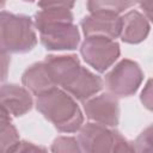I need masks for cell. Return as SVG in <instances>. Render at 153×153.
Wrapping results in <instances>:
<instances>
[{
    "instance_id": "1",
    "label": "cell",
    "mask_w": 153,
    "mask_h": 153,
    "mask_svg": "<svg viewBox=\"0 0 153 153\" xmlns=\"http://www.w3.org/2000/svg\"><path fill=\"white\" fill-rule=\"evenodd\" d=\"M36 108L61 133H75L84 123L82 112L74 97L57 86L37 96Z\"/></svg>"
},
{
    "instance_id": "2",
    "label": "cell",
    "mask_w": 153,
    "mask_h": 153,
    "mask_svg": "<svg viewBox=\"0 0 153 153\" xmlns=\"http://www.w3.org/2000/svg\"><path fill=\"white\" fill-rule=\"evenodd\" d=\"M32 19L24 14L7 11L0 13V44L1 51L7 54H24L31 51L37 44Z\"/></svg>"
},
{
    "instance_id": "3",
    "label": "cell",
    "mask_w": 153,
    "mask_h": 153,
    "mask_svg": "<svg viewBox=\"0 0 153 153\" xmlns=\"http://www.w3.org/2000/svg\"><path fill=\"white\" fill-rule=\"evenodd\" d=\"M143 80V73L140 66L129 59L121 60L115 67L105 74V86L108 91L117 97L133 96Z\"/></svg>"
},
{
    "instance_id": "4",
    "label": "cell",
    "mask_w": 153,
    "mask_h": 153,
    "mask_svg": "<svg viewBox=\"0 0 153 153\" xmlns=\"http://www.w3.org/2000/svg\"><path fill=\"white\" fill-rule=\"evenodd\" d=\"M80 54L84 61L96 69L98 73H104L120 57V44L106 37H86L81 43Z\"/></svg>"
},
{
    "instance_id": "5",
    "label": "cell",
    "mask_w": 153,
    "mask_h": 153,
    "mask_svg": "<svg viewBox=\"0 0 153 153\" xmlns=\"http://www.w3.org/2000/svg\"><path fill=\"white\" fill-rule=\"evenodd\" d=\"M116 131L106 126L90 122L81 126L78 140L81 149L87 153L115 152Z\"/></svg>"
},
{
    "instance_id": "6",
    "label": "cell",
    "mask_w": 153,
    "mask_h": 153,
    "mask_svg": "<svg viewBox=\"0 0 153 153\" xmlns=\"http://www.w3.org/2000/svg\"><path fill=\"white\" fill-rule=\"evenodd\" d=\"M44 63L53 82L65 91L74 82L82 69L76 55H48Z\"/></svg>"
},
{
    "instance_id": "7",
    "label": "cell",
    "mask_w": 153,
    "mask_h": 153,
    "mask_svg": "<svg viewBox=\"0 0 153 153\" xmlns=\"http://www.w3.org/2000/svg\"><path fill=\"white\" fill-rule=\"evenodd\" d=\"M84 111L88 120L106 127H116L120 122L118 102L111 93L87 99L84 102Z\"/></svg>"
},
{
    "instance_id": "8",
    "label": "cell",
    "mask_w": 153,
    "mask_h": 153,
    "mask_svg": "<svg viewBox=\"0 0 153 153\" xmlns=\"http://www.w3.org/2000/svg\"><path fill=\"white\" fill-rule=\"evenodd\" d=\"M80 25L86 37L98 36L115 39L121 35L122 17L112 12H93L82 18Z\"/></svg>"
},
{
    "instance_id": "9",
    "label": "cell",
    "mask_w": 153,
    "mask_h": 153,
    "mask_svg": "<svg viewBox=\"0 0 153 153\" xmlns=\"http://www.w3.org/2000/svg\"><path fill=\"white\" fill-rule=\"evenodd\" d=\"M41 43L47 50H74L80 43V33L73 23L49 26L42 31Z\"/></svg>"
},
{
    "instance_id": "10",
    "label": "cell",
    "mask_w": 153,
    "mask_h": 153,
    "mask_svg": "<svg viewBox=\"0 0 153 153\" xmlns=\"http://www.w3.org/2000/svg\"><path fill=\"white\" fill-rule=\"evenodd\" d=\"M1 108L7 110L10 115L23 116L29 112L33 105V100L29 91L16 84H4L0 90Z\"/></svg>"
},
{
    "instance_id": "11",
    "label": "cell",
    "mask_w": 153,
    "mask_h": 153,
    "mask_svg": "<svg viewBox=\"0 0 153 153\" xmlns=\"http://www.w3.org/2000/svg\"><path fill=\"white\" fill-rule=\"evenodd\" d=\"M149 29V23L143 14L137 11H129L122 17L120 37L124 43L137 44L147 38Z\"/></svg>"
},
{
    "instance_id": "12",
    "label": "cell",
    "mask_w": 153,
    "mask_h": 153,
    "mask_svg": "<svg viewBox=\"0 0 153 153\" xmlns=\"http://www.w3.org/2000/svg\"><path fill=\"white\" fill-rule=\"evenodd\" d=\"M22 81L23 85L36 97L56 87L47 71L44 61L36 62L27 67L22 75Z\"/></svg>"
},
{
    "instance_id": "13",
    "label": "cell",
    "mask_w": 153,
    "mask_h": 153,
    "mask_svg": "<svg viewBox=\"0 0 153 153\" xmlns=\"http://www.w3.org/2000/svg\"><path fill=\"white\" fill-rule=\"evenodd\" d=\"M102 88H103V81L100 76L96 75L87 68L82 67L78 78L66 91L75 99L84 103L87 99L96 96Z\"/></svg>"
},
{
    "instance_id": "14",
    "label": "cell",
    "mask_w": 153,
    "mask_h": 153,
    "mask_svg": "<svg viewBox=\"0 0 153 153\" xmlns=\"http://www.w3.org/2000/svg\"><path fill=\"white\" fill-rule=\"evenodd\" d=\"M73 13L68 8H48L35 14V26L38 31L57 24L73 23Z\"/></svg>"
},
{
    "instance_id": "15",
    "label": "cell",
    "mask_w": 153,
    "mask_h": 153,
    "mask_svg": "<svg viewBox=\"0 0 153 153\" xmlns=\"http://www.w3.org/2000/svg\"><path fill=\"white\" fill-rule=\"evenodd\" d=\"M0 149L1 152H13L16 146L19 143V135L16 129V127L12 124L10 118V112L1 108V115H0Z\"/></svg>"
},
{
    "instance_id": "16",
    "label": "cell",
    "mask_w": 153,
    "mask_h": 153,
    "mask_svg": "<svg viewBox=\"0 0 153 153\" xmlns=\"http://www.w3.org/2000/svg\"><path fill=\"white\" fill-rule=\"evenodd\" d=\"M135 0H87V10L93 12L122 13L134 5Z\"/></svg>"
},
{
    "instance_id": "17",
    "label": "cell",
    "mask_w": 153,
    "mask_h": 153,
    "mask_svg": "<svg viewBox=\"0 0 153 153\" xmlns=\"http://www.w3.org/2000/svg\"><path fill=\"white\" fill-rule=\"evenodd\" d=\"M81 147L79 140L71 136H60L54 140L51 146V152H81Z\"/></svg>"
},
{
    "instance_id": "18",
    "label": "cell",
    "mask_w": 153,
    "mask_h": 153,
    "mask_svg": "<svg viewBox=\"0 0 153 153\" xmlns=\"http://www.w3.org/2000/svg\"><path fill=\"white\" fill-rule=\"evenodd\" d=\"M137 152H153V123L145 128L134 142Z\"/></svg>"
},
{
    "instance_id": "19",
    "label": "cell",
    "mask_w": 153,
    "mask_h": 153,
    "mask_svg": "<svg viewBox=\"0 0 153 153\" xmlns=\"http://www.w3.org/2000/svg\"><path fill=\"white\" fill-rule=\"evenodd\" d=\"M140 102L147 110L153 112V78L146 82L143 90L141 91Z\"/></svg>"
},
{
    "instance_id": "20",
    "label": "cell",
    "mask_w": 153,
    "mask_h": 153,
    "mask_svg": "<svg viewBox=\"0 0 153 153\" xmlns=\"http://www.w3.org/2000/svg\"><path fill=\"white\" fill-rule=\"evenodd\" d=\"M75 0H38V6L42 10L48 8H68L72 10Z\"/></svg>"
},
{
    "instance_id": "21",
    "label": "cell",
    "mask_w": 153,
    "mask_h": 153,
    "mask_svg": "<svg viewBox=\"0 0 153 153\" xmlns=\"http://www.w3.org/2000/svg\"><path fill=\"white\" fill-rule=\"evenodd\" d=\"M37 151H45V148L36 146L32 142H27V141H19V143L13 149V152H37Z\"/></svg>"
},
{
    "instance_id": "22",
    "label": "cell",
    "mask_w": 153,
    "mask_h": 153,
    "mask_svg": "<svg viewBox=\"0 0 153 153\" xmlns=\"http://www.w3.org/2000/svg\"><path fill=\"white\" fill-rule=\"evenodd\" d=\"M143 10L145 17L153 23V0H136Z\"/></svg>"
},
{
    "instance_id": "23",
    "label": "cell",
    "mask_w": 153,
    "mask_h": 153,
    "mask_svg": "<svg viewBox=\"0 0 153 153\" xmlns=\"http://www.w3.org/2000/svg\"><path fill=\"white\" fill-rule=\"evenodd\" d=\"M23 1H26V2H33L35 0H23Z\"/></svg>"
}]
</instances>
